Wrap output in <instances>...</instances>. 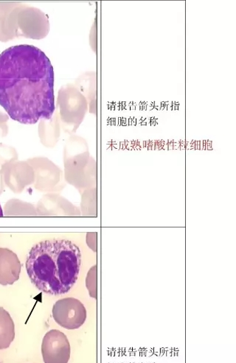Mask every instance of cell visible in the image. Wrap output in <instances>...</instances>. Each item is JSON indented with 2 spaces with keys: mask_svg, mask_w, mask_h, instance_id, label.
<instances>
[{
  "mask_svg": "<svg viewBox=\"0 0 236 363\" xmlns=\"http://www.w3.org/2000/svg\"><path fill=\"white\" fill-rule=\"evenodd\" d=\"M42 354L45 363H69L71 354L70 342L59 330H50L43 338Z\"/></svg>",
  "mask_w": 236,
  "mask_h": 363,
  "instance_id": "277c9868",
  "label": "cell"
},
{
  "mask_svg": "<svg viewBox=\"0 0 236 363\" xmlns=\"http://www.w3.org/2000/svg\"><path fill=\"white\" fill-rule=\"evenodd\" d=\"M4 211H3V208L1 207V206H0V217H4Z\"/></svg>",
  "mask_w": 236,
  "mask_h": 363,
  "instance_id": "52a82bcc",
  "label": "cell"
},
{
  "mask_svg": "<svg viewBox=\"0 0 236 363\" xmlns=\"http://www.w3.org/2000/svg\"><path fill=\"white\" fill-rule=\"evenodd\" d=\"M52 62L37 47L20 45L0 55V106L14 121L35 124L55 112Z\"/></svg>",
  "mask_w": 236,
  "mask_h": 363,
  "instance_id": "6da1fadb",
  "label": "cell"
},
{
  "mask_svg": "<svg viewBox=\"0 0 236 363\" xmlns=\"http://www.w3.org/2000/svg\"><path fill=\"white\" fill-rule=\"evenodd\" d=\"M15 338V325L10 313L0 307V350L10 347Z\"/></svg>",
  "mask_w": 236,
  "mask_h": 363,
  "instance_id": "8992f818",
  "label": "cell"
},
{
  "mask_svg": "<svg viewBox=\"0 0 236 363\" xmlns=\"http://www.w3.org/2000/svg\"><path fill=\"white\" fill-rule=\"evenodd\" d=\"M81 264L79 247L66 240H48L35 245L26 261L31 283L50 295L69 293L78 279Z\"/></svg>",
  "mask_w": 236,
  "mask_h": 363,
  "instance_id": "7a4b0ae2",
  "label": "cell"
},
{
  "mask_svg": "<svg viewBox=\"0 0 236 363\" xmlns=\"http://www.w3.org/2000/svg\"><path fill=\"white\" fill-rule=\"evenodd\" d=\"M52 313L56 323L67 330L79 328L88 317L86 308L80 301L73 298L58 301L53 307Z\"/></svg>",
  "mask_w": 236,
  "mask_h": 363,
  "instance_id": "3957f363",
  "label": "cell"
},
{
  "mask_svg": "<svg viewBox=\"0 0 236 363\" xmlns=\"http://www.w3.org/2000/svg\"><path fill=\"white\" fill-rule=\"evenodd\" d=\"M21 270L18 255L6 247H0V285L11 286L18 281Z\"/></svg>",
  "mask_w": 236,
  "mask_h": 363,
  "instance_id": "5b68a950",
  "label": "cell"
}]
</instances>
